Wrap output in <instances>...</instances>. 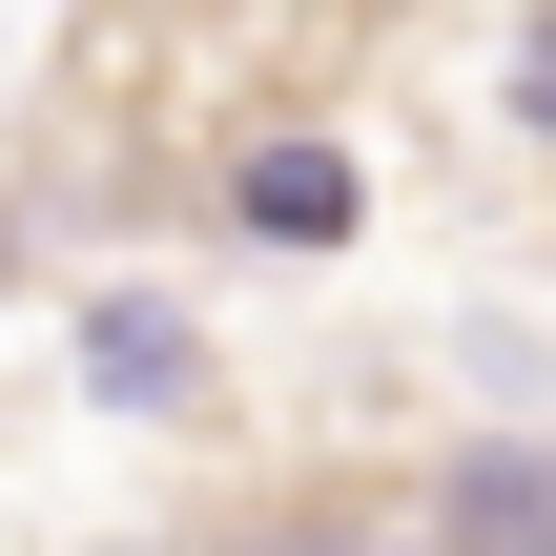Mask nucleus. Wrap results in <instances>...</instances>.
Here are the masks:
<instances>
[{
    "instance_id": "1",
    "label": "nucleus",
    "mask_w": 556,
    "mask_h": 556,
    "mask_svg": "<svg viewBox=\"0 0 556 556\" xmlns=\"http://www.w3.org/2000/svg\"><path fill=\"white\" fill-rule=\"evenodd\" d=\"M227 206H248L268 248H351V165H330V144H248V186H227Z\"/></svg>"
},
{
    "instance_id": "2",
    "label": "nucleus",
    "mask_w": 556,
    "mask_h": 556,
    "mask_svg": "<svg viewBox=\"0 0 556 556\" xmlns=\"http://www.w3.org/2000/svg\"><path fill=\"white\" fill-rule=\"evenodd\" d=\"M454 536L475 556H556V454H454Z\"/></svg>"
},
{
    "instance_id": "3",
    "label": "nucleus",
    "mask_w": 556,
    "mask_h": 556,
    "mask_svg": "<svg viewBox=\"0 0 556 556\" xmlns=\"http://www.w3.org/2000/svg\"><path fill=\"white\" fill-rule=\"evenodd\" d=\"M83 392L103 413H186V309H103L83 330Z\"/></svg>"
}]
</instances>
